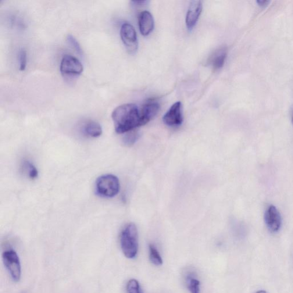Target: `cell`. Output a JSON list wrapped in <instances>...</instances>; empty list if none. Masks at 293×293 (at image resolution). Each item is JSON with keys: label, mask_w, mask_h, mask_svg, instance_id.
Segmentation results:
<instances>
[{"label": "cell", "mask_w": 293, "mask_h": 293, "mask_svg": "<svg viewBox=\"0 0 293 293\" xmlns=\"http://www.w3.org/2000/svg\"><path fill=\"white\" fill-rule=\"evenodd\" d=\"M25 166L26 167V170L28 173V176L31 179V180H35L38 176V171L33 164L32 163L27 162Z\"/></svg>", "instance_id": "ffe728a7"}, {"label": "cell", "mask_w": 293, "mask_h": 293, "mask_svg": "<svg viewBox=\"0 0 293 293\" xmlns=\"http://www.w3.org/2000/svg\"><path fill=\"white\" fill-rule=\"evenodd\" d=\"M127 293H142L140 284L135 279H131L127 284Z\"/></svg>", "instance_id": "e0dca14e"}, {"label": "cell", "mask_w": 293, "mask_h": 293, "mask_svg": "<svg viewBox=\"0 0 293 293\" xmlns=\"http://www.w3.org/2000/svg\"><path fill=\"white\" fill-rule=\"evenodd\" d=\"M257 3L261 7H265L269 4L270 2L269 1H267V0H258V1H256Z\"/></svg>", "instance_id": "44dd1931"}, {"label": "cell", "mask_w": 293, "mask_h": 293, "mask_svg": "<svg viewBox=\"0 0 293 293\" xmlns=\"http://www.w3.org/2000/svg\"><path fill=\"white\" fill-rule=\"evenodd\" d=\"M292 121H293V114H292Z\"/></svg>", "instance_id": "cb8c5ba5"}, {"label": "cell", "mask_w": 293, "mask_h": 293, "mask_svg": "<svg viewBox=\"0 0 293 293\" xmlns=\"http://www.w3.org/2000/svg\"><path fill=\"white\" fill-rule=\"evenodd\" d=\"M112 119L117 134H124L144 126L141 113L134 104H125L117 107L112 113Z\"/></svg>", "instance_id": "6da1fadb"}, {"label": "cell", "mask_w": 293, "mask_h": 293, "mask_svg": "<svg viewBox=\"0 0 293 293\" xmlns=\"http://www.w3.org/2000/svg\"><path fill=\"white\" fill-rule=\"evenodd\" d=\"M97 194L105 198H112L120 191V182L113 175H105L100 177L96 182Z\"/></svg>", "instance_id": "3957f363"}, {"label": "cell", "mask_w": 293, "mask_h": 293, "mask_svg": "<svg viewBox=\"0 0 293 293\" xmlns=\"http://www.w3.org/2000/svg\"><path fill=\"white\" fill-rule=\"evenodd\" d=\"M187 288L191 293H200V281L189 275L186 278Z\"/></svg>", "instance_id": "9a60e30c"}, {"label": "cell", "mask_w": 293, "mask_h": 293, "mask_svg": "<svg viewBox=\"0 0 293 293\" xmlns=\"http://www.w3.org/2000/svg\"><path fill=\"white\" fill-rule=\"evenodd\" d=\"M148 2L147 1H132V3H133L134 5L136 6H142L145 5Z\"/></svg>", "instance_id": "7402d4cb"}, {"label": "cell", "mask_w": 293, "mask_h": 293, "mask_svg": "<svg viewBox=\"0 0 293 293\" xmlns=\"http://www.w3.org/2000/svg\"><path fill=\"white\" fill-rule=\"evenodd\" d=\"M121 40L130 54L134 55L138 49V40L137 32L129 23H124L120 29Z\"/></svg>", "instance_id": "5b68a950"}, {"label": "cell", "mask_w": 293, "mask_h": 293, "mask_svg": "<svg viewBox=\"0 0 293 293\" xmlns=\"http://www.w3.org/2000/svg\"><path fill=\"white\" fill-rule=\"evenodd\" d=\"M227 57V49L222 47L214 53L210 58V63L214 69L219 70L222 68Z\"/></svg>", "instance_id": "4fadbf2b"}, {"label": "cell", "mask_w": 293, "mask_h": 293, "mask_svg": "<svg viewBox=\"0 0 293 293\" xmlns=\"http://www.w3.org/2000/svg\"><path fill=\"white\" fill-rule=\"evenodd\" d=\"M202 8V1L194 0L191 2L185 17V24L189 31H191L195 27L201 16Z\"/></svg>", "instance_id": "9c48e42d"}, {"label": "cell", "mask_w": 293, "mask_h": 293, "mask_svg": "<svg viewBox=\"0 0 293 293\" xmlns=\"http://www.w3.org/2000/svg\"><path fill=\"white\" fill-rule=\"evenodd\" d=\"M264 221L268 229L272 233H276L281 226L282 220L281 214L274 206L268 207L264 214Z\"/></svg>", "instance_id": "ba28073f"}, {"label": "cell", "mask_w": 293, "mask_h": 293, "mask_svg": "<svg viewBox=\"0 0 293 293\" xmlns=\"http://www.w3.org/2000/svg\"><path fill=\"white\" fill-rule=\"evenodd\" d=\"M3 263L13 281H19L21 276L20 260L17 253L12 249L3 252L2 255Z\"/></svg>", "instance_id": "277c9868"}, {"label": "cell", "mask_w": 293, "mask_h": 293, "mask_svg": "<svg viewBox=\"0 0 293 293\" xmlns=\"http://www.w3.org/2000/svg\"><path fill=\"white\" fill-rule=\"evenodd\" d=\"M159 109V103L151 100L143 106L142 108L141 109V113L144 125L148 123L156 116Z\"/></svg>", "instance_id": "30bf717a"}, {"label": "cell", "mask_w": 293, "mask_h": 293, "mask_svg": "<svg viewBox=\"0 0 293 293\" xmlns=\"http://www.w3.org/2000/svg\"><path fill=\"white\" fill-rule=\"evenodd\" d=\"M67 42H69V44L72 46V47L77 52L78 54L82 55L83 51L81 48L80 45L78 43L76 39L73 36L69 35L67 37Z\"/></svg>", "instance_id": "ac0fdd59"}, {"label": "cell", "mask_w": 293, "mask_h": 293, "mask_svg": "<svg viewBox=\"0 0 293 293\" xmlns=\"http://www.w3.org/2000/svg\"><path fill=\"white\" fill-rule=\"evenodd\" d=\"M120 239L124 256L128 258H134L137 255L139 248L138 232L136 225L128 224L121 231Z\"/></svg>", "instance_id": "7a4b0ae2"}, {"label": "cell", "mask_w": 293, "mask_h": 293, "mask_svg": "<svg viewBox=\"0 0 293 293\" xmlns=\"http://www.w3.org/2000/svg\"><path fill=\"white\" fill-rule=\"evenodd\" d=\"M149 259L151 262L155 265L160 266L163 264V260L160 256L158 250L155 247L154 245H149Z\"/></svg>", "instance_id": "5bb4252c"}, {"label": "cell", "mask_w": 293, "mask_h": 293, "mask_svg": "<svg viewBox=\"0 0 293 293\" xmlns=\"http://www.w3.org/2000/svg\"><path fill=\"white\" fill-rule=\"evenodd\" d=\"M139 134L137 131H131L125 136L123 139V144L127 146L133 145L138 141Z\"/></svg>", "instance_id": "2e32d148"}, {"label": "cell", "mask_w": 293, "mask_h": 293, "mask_svg": "<svg viewBox=\"0 0 293 293\" xmlns=\"http://www.w3.org/2000/svg\"><path fill=\"white\" fill-rule=\"evenodd\" d=\"M19 70L24 71L27 66V52L24 49H21L19 53Z\"/></svg>", "instance_id": "d6986e66"}, {"label": "cell", "mask_w": 293, "mask_h": 293, "mask_svg": "<svg viewBox=\"0 0 293 293\" xmlns=\"http://www.w3.org/2000/svg\"><path fill=\"white\" fill-rule=\"evenodd\" d=\"M60 72L64 76H77L83 71V64L75 57L66 55L60 64Z\"/></svg>", "instance_id": "8992f818"}, {"label": "cell", "mask_w": 293, "mask_h": 293, "mask_svg": "<svg viewBox=\"0 0 293 293\" xmlns=\"http://www.w3.org/2000/svg\"><path fill=\"white\" fill-rule=\"evenodd\" d=\"M164 124L169 127L180 126L183 123L182 103L178 102L174 103L163 117Z\"/></svg>", "instance_id": "52a82bcc"}, {"label": "cell", "mask_w": 293, "mask_h": 293, "mask_svg": "<svg viewBox=\"0 0 293 293\" xmlns=\"http://www.w3.org/2000/svg\"><path fill=\"white\" fill-rule=\"evenodd\" d=\"M83 133L92 138H97L102 134V128L98 123L95 121L88 120L85 122L82 127Z\"/></svg>", "instance_id": "7c38bea8"}, {"label": "cell", "mask_w": 293, "mask_h": 293, "mask_svg": "<svg viewBox=\"0 0 293 293\" xmlns=\"http://www.w3.org/2000/svg\"><path fill=\"white\" fill-rule=\"evenodd\" d=\"M256 293H267V292L264 291H259L258 292H256Z\"/></svg>", "instance_id": "603a6c76"}, {"label": "cell", "mask_w": 293, "mask_h": 293, "mask_svg": "<svg viewBox=\"0 0 293 293\" xmlns=\"http://www.w3.org/2000/svg\"><path fill=\"white\" fill-rule=\"evenodd\" d=\"M139 27L141 33L144 37L149 35L154 28V20L148 11L141 13L139 17Z\"/></svg>", "instance_id": "8fae6325"}]
</instances>
